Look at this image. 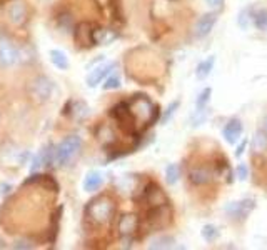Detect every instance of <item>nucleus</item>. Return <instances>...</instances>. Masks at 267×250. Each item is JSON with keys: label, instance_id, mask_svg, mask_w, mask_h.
I'll use <instances>...</instances> for the list:
<instances>
[{"label": "nucleus", "instance_id": "nucleus-32", "mask_svg": "<svg viewBox=\"0 0 267 250\" xmlns=\"http://www.w3.org/2000/svg\"><path fill=\"white\" fill-rule=\"evenodd\" d=\"M246 145H247V140H242V144L239 145V147H237V152H236V155H237V157H241L242 153H244V150H246Z\"/></svg>", "mask_w": 267, "mask_h": 250}, {"label": "nucleus", "instance_id": "nucleus-18", "mask_svg": "<svg viewBox=\"0 0 267 250\" xmlns=\"http://www.w3.org/2000/svg\"><path fill=\"white\" fill-rule=\"evenodd\" d=\"M214 63H215V57H209L205 58V60H202L196 69L197 79H205V77H209V74L214 69Z\"/></svg>", "mask_w": 267, "mask_h": 250}, {"label": "nucleus", "instance_id": "nucleus-14", "mask_svg": "<svg viewBox=\"0 0 267 250\" xmlns=\"http://www.w3.org/2000/svg\"><path fill=\"white\" fill-rule=\"evenodd\" d=\"M189 179L194 185H204L209 184L210 179H212V174H210L207 169H202V167H197V169H192L191 174H189Z\"/></svg>", "mask_w": 267, "mask_h": 250}, {"label": "nucleus", "instance_id": "nucleus-22", "mask_svg": "<svg viewBox=\"0 0 267 250\" xmlns=\"http://www.w3.org/2000/svg\"><path fill=\"white\" fill-rule=\"evenodd\" d=\"M179 177H181V169H179L177 163H170V165H167V169H165V180H167V184L169 185L177 184Z\"/></svg>", "mask_w": 267, "mask_h": 250}, {"label": "nucleus", "instance_id": "nucleus-33", "mask_svg": "<svg viewBox=\"0 0 267 250\" xmlns=\"http://www.w3.org/2000/svg\"><path fill=\"white\" fill-rule=\"evenodd\" d=\"M262 129H264V132L267 134V115L264 117V120H262Z\"/></svg>", "mask_w": 267, "mask_h": 250}, {"label": "nucleus", "instance_id": "nucleus-7", "mask_svg": "<svg viewBox=\"0 0 267 250\" xmlns=\"http://www.w3.org/2000/svg\"><path fill=\"white\" fill-rule=\"evenodd\" d=\"M215 22H217V13H204L196 24V29H194V34L197 39H202L205 35L210 34V30L214 29Z\"/></svg>", "mask_w": 267, "mask_h": 250}, {"label": "nucleus", "instance_id": "nucleus-6", "mask_svg": "<svg viewBox=\"0 0 267 250\" xmlns=\"http://www.w3.org/2000/svg\"><path fill=\"white\" fill-rule=\"evenodd\" d=\"M18 58V52L10 40L2 39L0 40V63L5 67H10L17 62Z\"/></svg>", "mask_w": 267, "mask_h": 250}, {"label": "nucleus", "instance_id": "nucleus-15", "mask_svg": "<svg viewBox=\"0 0 267 250\" xmlns=\"http://www.w3.org/2000/svg\"><path fill=\"white\" fill-rule=\"evenodd\" d=\"M102 184H104V177L99 172H90V174H87L84 180V190H87V192H95V190L102 187Z\"/></svg>", "mask_w": 267, "mask_h": 250}, {"label": "nucleus", "instance_id": "nucleus-29", "mask_svg": "<svg viewBox=\"0 0 267 250\" xmlns=\"http://www.w3.org/2000/svg\"><path fill=\"white\" fill-rule=\"evenodd\" d=\"M236 174L239 177V180H246L247 179V169H246V165H244V163H241V165L237 167Z\"/></svg>", "mask_w": 267, "mask_h": 250}, {"label": "nucleus", "instance_id": "nucleus-17", "mask_svg": "<svg viewBox=\"0 0 267 250\" xmlns=\"http://www.w3.org/2000/svg\"><path fill=\"white\" fill-rule=\"evenodd\" d=\"M252 150H254L256 153H262L267 150V134L264 130H257L254 134V137H252Z\"/></svg>", "mask_w": 267, "mask_h": 250}, {"label": "nucleus", "instance_id": "nucleus-10", "mask_svg": "<svg viewBox=\"0 0 267 250\" xmlns=\"http://www.w3.org/2000/svg\"><path fill=\"white\" fill-rule=\"evenodd\" d=\"M114 69H116V63H105V65H99L97 69L92 70L89 74V77H87V85H89V87H97L100 82H102Z\"/></svg>", "mask_w": 267, "mask_h": 250}, {"label": "nucleus", "instance_id": "nucleus-25", "mask_svg": "<svg viewBox=\"0 0 267 250\" xmlns=\"http://www.w3.org/2000/svg\"><path fill=\"white\" fill-rule=\"evenodd\" d=\"M202 237H204L205 242H214L215 239H217V235H219V230L215 229L214 225H204L202 227Z\"/></svg>", "mask_w": 267, "mask_h": 250}, {"label": "nucleus", "instance_id": "nucleus-24", "mask_svg": "<svg viewBox=\"0 0 267 250\" xmlns=\"http://www.w3.org/2000/svg\"><path fill=\"white\" fill-rule=\"evenodd\" d=\"M254 25L257 30H267V10L262 8L257 13H254Z\"/></svg>", "mask_w": 267, "mask_h": 250}, {"label": "nucleus", "instance_id": "nucleus-12", "mask_svg": "<svg viewBox=\"0 0 267 250\" xmlns=\"http://www.w3.org/2000/svg\"><path fill=\"white\" fill-rule=\"evenodd\" d=\"M92 30H94V27L90 24H80L75 30V42L82 45V47L92 45Z\"/></svg>", "mask_w": 267, "mask_h": 250}, {"label": "nucleus", "instance_id": "nucleus-31", "mask_svg": "<svg viewBox=\"0 0 267 250\" xmlns=\"http://www.w3.org/2000/svg\"><path fill=\"white\" fill-rule=\"evenodd\" d=\"M13 249H32V244H29L27 240H18V242H15V245H13Z\"/></svg>", "mask_w": 267, "mask_h": 250}, {"label": "nucleus", "instance_id": "nucleus-9", "mask_svg": "<svg viewBox=\"0 0 267 250\" xmlns=\"http://www.w3.org/2000/svg\"><path fill=\"white\" fill-rule=\"evenodd\" d=\"M241 135H242V122L239 119H231L224 125L222 137L225 139L227 144H231V145L237 144V140L241 139Z\"/></svg>", "mask_w": 267, "mask_h": 250}, {"label": "nucleus", "instance_id": "nucleus-8", "mask_svg": "<svg viewBox=\"0 0 267 250\" xmlns=\"http://www.w3.org/2000/svg\"><path fill=\"white\" fill-rule=\"evenodd\" d=\"M137 227H139V219L134 213H126V215L121 217L119 220V234L122 235L124 239H131L134 234H135Z\"/></svg>", "mask_w": 267, "mask_h": 250}, {"label": "nucleus", "instance_id": "nucleus-3", "mask_svg": "<svg viewBox=\"0 0 267 250\" xmlns=\"http://www.w3.org/2000/svg\"><path fill=\"white\" fill-rule=\"evenodd\" d=\"M82 149V139L79 135H70L66 140H62V144L55 149V157L54 163H57L59 167H67L75 160V157L80 153Z\"/></svg>", "mask_w": 267, "mask_h": 250}, {"label": "nucleus", "instance_id": "nucleus-23", "mask_svg": "<svg viewBox=\"0 0 267 250\" xmlns=\"http://www.w3.org/2000/svg\"><path fill=\"white\" fill-rule=\"evenodd\" d=\"M252 19H254V12L251 10V8H246V10H242L239 13V19H237V24L241 27L242 30H247L251 25Z\"/></svg>", "mask_w": 267, "mask_h": 250}, {"label": "nucleus", "instance_id": "nucleus-21", "mask_svg": "<svg viewBox=\"0 0 267 250\" xmlns=\"http://www.w3.org/2000/svg\"><path fill=\"white\" fill-rule=\"evenodd\" d=\"M209 107H196V112H194V115H192V119H191V124L192 127H197V125H200V124H204L205 119L209 117Z\"/></svg>", "mask_w": 267, "mask_h": 250}, {"label": "nucleus", "instance_id": "nucleus-30", "mask_svg": "<svg viewBox=\"0 0 267 250\" xmlns=\"http://www.w3.org/2000/svg\"><path fill=\"white\" fill-rule=\"evenodd\" d=\"M224 3V0H205V5L210 8H220Z\"/></svg>", "mask_w": 267, "mask_h": 250}, {"label": "nucleus", "instance_id": "nucleus-4", "mask_svg": "<svg viewBox=\"0 0 267 250\" xmlns=\"http://www.w3.org/2000/svg\"><path fill=\"white\" fill-rule=\"evenodd\" d=\"M256 208V203L254 200H239V202H231L225 205V213L231 217L232 220H237V222H244L247 217L251 215V212Z\"/></svg>", "mask_w": 267, "mask_h": 250}, {"label": "nucleus", "instance_id": "nucleus-28", "mask_svg": "<svg viewBox=\"0 0 267 250\" xmlns=\"http://www.w3.org/2000/svg\"><path fill=\"white\" fill-rule=\"evenodd\" d=\"M177 108H179V100H176V102H172V103H170V105H169V108H167V110H165L164 117H162V124H167V122H169V119H170V117L174 115V112H176Z\"/></svg>", "mask_w": 267, "mask_h": 250}, {"label": "nucleus", "instance_id": "nucleus-2", "mask_svg": "<svg viewBox=\"0 0 267 250\" xmlns=\"http://www.w3.org/2000/svg\"><path fill=\"white\" fill-rule=\"evenodd\" d=\"M129 107V113H131V119L137 124H142V125H150L154 122L155 115V107L152 105V102L145 95H135L131 102L127 103Z\"/></svg>", "mask_w": 267, "mask_h": 250}, {"label": "nucleus", "instance_id": "nucleus-11", "mask_svg": "<svg viewBox=\"0 0 267 250\" xmlns=\"http://www.w3.org/2000/svg\"><path fill=\"white\" fill-rule=\"evenodd\" d=\"M145 199L152 207H159V205H165V203H167V199H165L164 192L157 185H149V187H147Z\"/></svg>", "mask_w": 267, "mask_h": 250}, {"label": "nucleus", "instance_id": "nucleus-13", "mask_svg": "<svg viewBox=\"0 0 267 250\" xmlns=\"http://www.w3.org/2000/svg\"><path fill=\"white\" fill-rule=\"evenodd\" d=\"M8 17H10V20L13 24L20 25L24 24L25 19H27V8L22 2H15L12 3V7L8 8Z\"/></svg>", "mask_w": 267, "mask_h": 250}, {"label": "nucleus", "instance_id": "nucleus-1", "mask_svg": "<svg viewBox=\"0 0 267 250\" xmlns=\"http://www.w3.org/2000/svg\"><path fill=\"white\" fill-rule=\"evenodd\" d=\"M114 213H116V203H114V200L109 199L107 195H102V197L90 200L85 207L87 219L97 225L109 224V222L112 220Z\"/></svg>", "mask_w": 267, "mask_h": 250}, {"label": "nucleus", "instance_id": "nucleus-19", "mask_svg": "<svg viewBox=\"0 0 267 250\" xmlns=\"http://www.w3.org/2000/svg\"><path fill=\"white\" fill-rule=\"evenodd\" d=\"M176 240L174 237H169V235H160V237H155L150 240L149 244V249H157V250H162V249H172Z\"/></svg>", "mask_w": 267, "mask_h": 250}, {"label": "nucleus", "instance_id": "nucleus-20", "mask_svg": "<svg viewBox=\"0 0 267 250\" xmlns=\"http://www.w3.org/2000/svg\"><path fill=\"white\" fill-rule=\"evenodd\" d=\"M50 60H52V63L57 69L61 70H67L68 67V60L66 57V53L62 52V50H50Z\"/></svg>", "mask_w": 267, "mask_h": 250}, {"label": "nucleus", "instance_id": "nucleus-16", "mask_svg": "<svg viewBox=\"0 0 267 250\" xmlns=\"http://www.w3.org/2000/svg\"><path fill=\"white\" fill-rule=\"evenodd\" d=\"M114 39H116V34L107 30V29H94L92 30V44L105 45V44L112 42Z\"/></svg>", "mask_w": 267, "mask_h": 250}, {"label": "nucleus", "instance_id": "nucleus-5", "mask_svg": "<svg viewBox=\"0 0 267 250\" xmlns=\"http://www.w3.org/2000/svg\"><path fill=\"white\" fill-rule=\"evenodd\" d=\"M52 90H54L52 82L45 79V77H37L30 85V92L37 102H45V100H49L50 95H52Z\"/></svg>", "mask_w": 267, "mask_h": 250}, {"label": "nucleus", "instance_id": "nucleus-27", "mask_svg": "<svg viewBox=\"0 0 267 250\" xmlns=\"http://www.w3.org/2000/svg\"><path fill=\"white\" fill-rule=\"evenodd\" d=\"M119 87H121V79H119L117 75L109 77V79L105 80V84H104L105 90H114V89H119Z\"/></svg>", "mask_w": 267, "mask_h": 250}, {"label": "nucleus", "instance_id": "nucleus-26", "mask_svg": "<svg viewBox=\"0 0 267 250\" xmlns=\"http://www.w3.org/2000/svg\"><path fill=\"white\" fill-rule=\"evenodd\" d=\"M210 95H212V89L210 87L202 90V94L199 95V99H197V102H196V107H207V103H209V100H210Z\"/></svg>", "mask_w": 267, "mask_h": 250}, {"label": "nucleus", "instance_id": "nucleus-34", "mask_svg": "<svg viewBox=\"0 0 267 250\" xmlns=\"http://www.w3.org/2000/svg\"><path fill=\"white\" fill-rule=\"evenodd\" d=\"M8 189H10V185H2V194H7Z\"/></svg>", "mask_w": 267, "mask_h": 250}]
</instances>
